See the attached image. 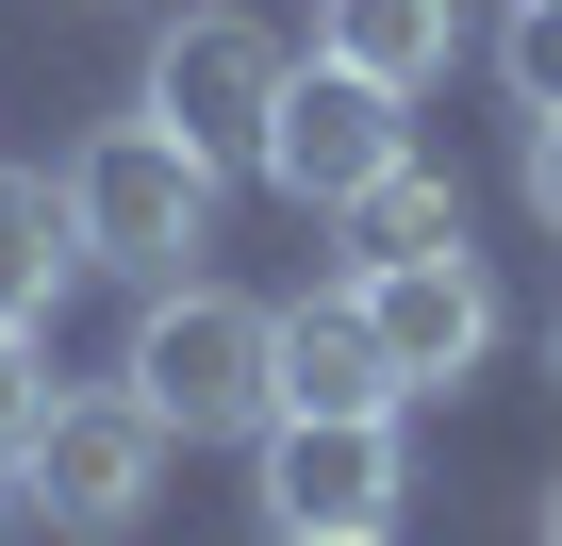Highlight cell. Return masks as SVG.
Here are the masks:
<instances>
[{
    "instance_id": "cell-16",
    "label": "cell",
    "mask_w": 562,
    "mask_h": 546,
    "mask_svg": "<svg viewBox=\"0 0 562 546\" xmlns=\"http://www.w3.org/2000/svg\"><path fill=\"white\" fill-rule=\"evenodd\" d=\"M0 546H18V480H0Z\"/></svg>"
},
{
    "instance_id": "cell-3",
    "label": "cell",
    "mask_w": 562,
    "mask_h": 546,
    "mask_svg": "<svg viewBox=\"0 0 562 546\" xmlns=\"http://www.w3.org/2000/svg\"><path fill=\"white\" fill-rule=\"evenodd\" d=\"M18 497H34L50 530H83V546L149 530V497H166V414H149L133 381H83V398H50V431H34Z\"/></svg>"
},
{
    "instance_id": "cell-1",
    "label": "cell",
    "mask_w": 562,
    "mask_h": 546,
    "mask_svg": "<svg viewBox=\"0 0 562 546\" xmlns=\"http://www.w3.org/2000/svg\"><path fill=\"white\" fill-rule=\"evenodd\" d=\"M116 381L166 414V447H265L281 431V315L232 299V282H149Z\"/></svg>"
},
{
    "instance_id": "cell-4",
    "label": "cell",
    "mask_w": 562,
    "mask_h": 546,
    "mask_svg": "<svg viewBox=\"0 0 562 546\" xmlns=\"http://www.w3.org/2000/svg\"><path fill=\"white\" fill-rule=\"evenodd\" d=\"M281 199H299V215H348L381 166H414V133H397V83H364V67H299V83H281V116H265V149H248Z\"/></svg>"
},
{
    "instance_id": "cell-15",
    "label": "cell",
    "mask_w": 562,
    "mask_h": 546,
    "mask_svg": "<svg viewBox=\"0 0 562 546\" xmlns=\"http://www.w3.org/2000/svg\"><path fill=\"white\" fill-rule=\"evenodd\" d=\"M281 546H397V530H281Z\"/></svg>"
},
{
    "instance_id": "cell-14",
    "label": "cell",
    "mask_w": 562,
    "mask_h": 546,
    "mask_svg": "<svg viewBox=\"0 0 562 546\" xmlns=\"http://www.w3.org/2000/svg\"><path fill=\"white\" fill-rule=\"evenodd\" d=\"M529 215L562 232V116H529Z\"/></svg>"
},
{
    "instance_id": "cell-7",
    "label": "cell",
    "mask_w": 562,
    "mask_h": 546,
    "mask_svg": "<svg viewBox=\"0 0 562 546\" xmlns=\"http://www.w3.org/2000/svg\"><path fill=\"white\" fill-rule=\"evenodd\" d=\"M265 513L281 530H397V414H281Z\"/></svg>"
},
{
    "instance_id": "cell-11",
    "label": "cell",
    "mask_w": 562,
    "mask_h": 546,
    "mask_svg": "<svg viewBox=\"0 0 562 546\" xmlns=\"http://www.w3.org/2000/svg\"><path fill=\"white\" fill-rule=\"evenodd\" d=\"M430 248H463V199H447L430 166H381V182L348 199V265H430Z\"/></svg>"
},
{
    "instance_id": "cell-8",
    "label": "cell",
    "mask_w": 562,
    "mask_h": 546,
    "mask_svg": "<svg viewBox=\"0 0 562 546\" xmlns=\"http://www.w3.org/2000/svg\"><path fill=\"white\" fill-rule=\"evenodd\" d=\"M281 414H397V365H381L364 299H299L281 315Z\"/></svg>"
},
{
    "instance_id": "cell-2",
    "label": "cell",
    "mask_w": 562,
    "mask_h": 546,
    "mask_svg": "<svg viewBox=\"0 0 562 546\" xmlns=\"http://www.w3.org/2000/svg\"><path fill=\"white\" fill-rule=\"evenodd\" d=\"M67 215H83V265H116V282H182V248H215V149H182L166 116H116V133H83Z\"/></svg>"
},
{
    "instance_id": "cell-17",
    "label": "cell",
    "mask_w": 562,
    "mask_h": 546,
    "mask_svg": "<svg viewBox=\"0 0 562 546\" xmlns=\"http://www.w3.org/2000/svg\"><path fill=\"white\" fill-rule=\"evenodd\" d=\"M546 546H562V497H546Z\"/></svg>"
},
{
    "instance_id": "cell-6",
    "label": "cell",
    "mask_w": 562,
    "mask_h": 546,
    "mask_svg": "<svg viewBox=\"0 0 562 546\" xmlns=\"http://www.w3.org/2000/svg\"><path fill=\"white\" fill-rule=\"evenodd\" d=\"M281 83H299V67H281V34L265 18H166V51H149V116L182 133V149H265V116H281Z\"/></svg>"
},
{
    "instance_id": "cell-13",
    "label": "cell",
    "mask_w": 562,
    "mask_h": 546,
    "mask_svg": "<svg viewBox=\"0 0 562 546\" xmlns=\"http://www.w3.org/2000/svg\"><path fill=\"white\" fill-rule=\"evenodd\" d=\"M34 431H50V365H34V332H0V480L34 464Z\"/></svg>"
},
{
    "instance_id": "cell-5",
    "label": "cell",
    "mask_w": 562,
    "mask_h": 546,
    "mask_svg": "<svg viewBox=\"0 0 562 546\" xmlns=\"http://www.w3.org/2000/svg\"><path fill=\"white\" fill-rule=\"evenodd\" d=\"M348 299L397 365V398H447L496 365V282H480V248H430V265H348Z\"/></svg>"
},
{
    "instance_id": "cell-12",
    "label": "cell",
    "mask_w": 562,
    "mask_h": 546,
    "mask_svg": "<svg viewBox=\"0 0 562 546\" xmlns=\"http://www.w3.org/2000/svg\"><path fill=\"white\" fill-rule=\"evenodd\" d=\"M496 67H513V100H529V116H562V0H513Z\"/></svg>"
},
{
    "instance_id": "cell-10",
    "label": "cell",
    "mask_w": 562,
    "mask_h": 546,
    "mask_svg": "<svg viewBox=\"0 0 562 546\" xmlns=\"http://www.w3.org/2000/svg\"><path fill=\"white\" fill-rule=\"evenodd\" d=\"M315 51L414 100V83H447V51H463V0H315Z\"/></svg>"
},
{
    "instance_id": "cell-9",
    "label": "cell",
    "mask_w": 562,
    "mask_h": 546,
    "mask_svg": "<svg viewBox=\"0 0 562 546\" xmlns=\"http://www.w3.org/2000/svg\"><path fill=\"white\" fill-rule=\"evenodd\" d=\"M67 265H83V215H67V182H50V166H0V332H50Z\"/></svg>"
}]
</instances>
